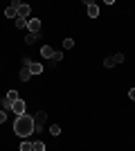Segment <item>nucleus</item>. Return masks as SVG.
I'll use <instances>...</instances> for the list:
<instances>
[{
    "label": "nucleus",
    "instance_id": "f257e3e1",
    "mask_svg": "<svg viewBox=\"0 0 135 151\" xmlns=\"http://www.w3.org/2000/svg\"><path fill=\"white\" fill-rule=\"evenodd\" d=\"M36 131V124H34V117L32 115H18L16 122H14V133L20 135V138H27Z\"/></svg>",
    "mask_w": 135,
    "mask_h": 151
},
{
    "label": "nucleus",
    "instance_id": "f03ea898",
    "mask_svg": "<svg viewBox=\"0 0 135 151\" xmlns=\"http://www.w3.org/2000/svg\"><path fill=\"white\" fill-rule=\"evenodd\" d=\"M45 120H47V113H45V111H39V113L34 115V124H36V131H34V133H41V129H43Z\"/></svg>",
    "mask_w": 135,
    "mask_h": 151
},
{
    "label": "nucleus",
    "instance_id": "7ed1b4c3",
    "mask_svg": "<svg viewBox=\"0 0 135 151\" xmlns=\"http://www.w3.org/2000/svg\"><path fill=\"white\" fill-rule=\"evenodd\" d=\"M18 7H20V0H14L11 7H7V9H5V16L16 20V18H18Z\"/></svg>",
    "mask_w": 135,
    "mask_h": 151
},
{
    "label": "nucleus",
    "instance_id": "20e7f679",
    "mask_svg": "<svg viewBox=\"0 0 135 151\" xmlns=\"http://www.w3.org/2000/svg\"><path fill=\"white\" fill-rule=\"evenodd\" d=\"M27 29H29V34H41V20L39 18H29L27 20Z\"/></svg>",
    "mask_w": 135,
    "mask_h": 151
},
{
    "label": "nucleus",
    "instance_id": "39448f33",
    "mask_svg": "<svg viewBox=\"0 0 135 151\" xmlns=\"http://www.w3.org/2000/svg\"><path fill=\"white\" fill-rule=\"evenodd\" d=\"M11 111L16 115H25V99H20V97H18V99L11 104Z\"/></svg>",
    "mask_w": 135,
    "mask_h": 151
},
{
    "label": "nucleus",
    "instance_id": "423d86ee",
    "mask_svg": "<svg viewBox=\"0 0 135 151\" xmlns=\"http://www.w3.org/2000/svg\"><path fill=\"white\" fill-rule=\"evenodd\" d=\"M86 7H88V16H90V18H97V16H99V7H97V2L88 0V2H86Z\"/></svg>",
    "mask_w": 135,
    "mask_h": 151
},
{
    "label": "nucleus",
    "instance_id": "0eeeda50",
    "mask_svg": "<svg viewBox=\"0 0 135 151\" xmlns=\"http://www.w3.org/2000/svg\"><path fill=\"white\" fill-rule=\"evenodd\" d=\"M18 16H20V18H27V20H29V5H27V2H20Z\"/></svg>",
    "mask_w": 135,
    "mask_h": 151
},
{
    "label": "nucleus",
    "instance_id": "6e6552de",
    "mask_svg": "<svg viewBox=\"0 0 135 151\" xmlns=\"http://www.w3.org/2000/svg\"><path fill=\"white\" fill-rule=\"evenodd\" d=\"M27 68H29V72H32V75H41V72H43V63H36V61H32L29 65H27Z\"/></svg>",
    "mask_w": 135,
    "mask_h": 151
},
{
    "label": "nucleus",
    "instance_id": "1a4fd4ad",
    "mask_svg": "<svg viewBox=\"0 0 135 151\" xmlns=\"http://www.w3.org/2000/svg\"><path fill=\"white\" fill-rule=\"evenodd\" d=\"M18 77H20V81H29V79H32L29 68H25V65H23V68H20V72H18Z\"/></svg>",
    "mask_w": 135,
    "mask_h": 151
},
{
    "label": "nucleus",
    "instance_id": "9d476101",
    "mask_svg": "<svg viewBox=\"0 0 135 151\" xmlns=\"http://www.w3.org/2000/svg\"><path fill=\"white\" fill-rule=\"evenodd\" d=\"M41 57H45V59H52V57H54V50H52L50 45H43V47H41Z\"/></svg>",
    "mask_w": 135,
    "mask_h": 151
},
{
    "label": "nucleus",
    "instance_id": "9b49d317",
    "mask_svg": "<svg viewBox=\"0 0 135 151\" xmlns=\"http://www.w3.org/2000/svg\"><path fill=\"white\" fill-rule=\"evenodd\" d=\"M18 149H20V151H34V142H29V140H23Z\"/></svg>",
    "mask_w": 135,
    "mask_h": 151
},
{
    "label": "nucleus",
    "instance_id": "f8f14e48",
    "mask_svg": "<svg viewBox=\"0 0 135 151\" xmlns=\"http://www.w3.org/2000/svg\"><path fill=\"white\" fill-rule=\"evenodd\" d=\"M18 97H20V95H18V90H9V93H7V99L11 101V104H14L16 99H18Z\"/></svg>",
    "mask_w": 135,
    "mask_h": 151
},
{
    "label": "nucleus",
    "instance_id": "ddd939ff",
    "mask_svg": "<svg viewBox=\"0 0 135 151\" xmlns=\"http://www.w3.org/2000/svg\"><path fill=\"white\" fill-rule=\"evenodd\" d=\"M39 38H41V34H27V36H25V43L32 45L34 41H39Z\"/></svg>",
    "mask_w": 135,
    "mask_h": 151
},
{
    "label": "nucleus",
    "instance_id": "4468645a",
    "mask_svg": "<svg viewBox=\"0 0 135 151\" xmlns=\"http://www.w3.org/2000/svg\"><path fill=\"white\" fill-rule=\"evenodd\" d=\"M113 65H117V61L113 57H108V59H104V68H113Z\"/></svg>",
    "mask_w": 135,
    "mask_h": 151
},
{
    "label": "nucleus",
    "instance_id": "2eb2a0df",
    "mask_svg": "<svg viewBox=\"0 0 135 151\" xmlns=\"http://www.w3.org/2000/svg\"><path fill=\"white\" fill-rule=\"evenodd\" d=\"M50 135H61V126H59V124H52L50 126Z\"/></svg>",
    "mask_w": 135,
    "mask_h": 151
},
{
    "label": "nucleus",
    "instance_id": "dca6fc26",
    "mask_svg": "<svg viewBox=\"0 0 135 151\" xmlns=\"http://www.w3.org/2000/svg\"><path fill=\"white\" fill-rule=\"evenodd\" d=\"M16 27H18V29H23V27H27V18H16Z\"/></svg>",
    "mask_w": 135,
    "mask_h": 151
},
{
    "label": "nucleus",
    "instance_id": "f3484780",
    "mask_svg": "<svg viewBox=\"0 0 135 151\" xmlns=\"http://www.w3.org/2000/svg\"><path fill=\"white\" fill-rule=\"evenodd\" d=\"M72 47H74V41H72V38H65L63 41V50H72Z\"/></svg>",
    "mask_w": 135,
    "mask_h": 151
},
{
    "label": "nucleus",
    "instance_id": "a211bd4d",
    "mask_svg": "<svg viewBox=\"0 0 135 151\" xmlns=\"http://www.w3.org/2000/svg\"><path fill=\"white\" fill-rule=\"evenodd\" d=\"M61 59H63V52H56V50H54V57H52V65H54V63H59Z\"/></svg>",
    "mask_w": 135,
    "mask_h": 151
},
{
    "label": "nucleus",
    "instance_id": "6ab92c4d",
    "mask_svg": "<svg viewBox=\"0 0 135 151\" xmlns=\"http://www.w3.org/2000/svg\"><path fill=\"white\" fill-rule=\"evenodd\" d=\"M34 151H45V145L41 142V140H36V142H34Z\"/></svg>",
    "mask_w": 135,
    "mask_h": 151
},
{
    "label": "nucleus",
    "instance_id": "aec40b11",
    "mask_svg": "<svg viewBox=\"0 0 135 151\" xmlns=\"http://www.w3.org/2000/svg\"><path fill=\"white\" fill-rule=\"evenodd\" d=\"M5 108H11V101L7 99V97H5V99H2V111H5Z\"/></svg>",
    "mask_w": 135,
    "mask_h": 151
},
{
    "label": "nucleus",
    "instance_id": "412c9836",
    "mask_svg": "<svg viewBox=\"0 0 135 151\" xmlns=\"http://www.w3.org/2000/svg\"><path fill=\"white\" fill-rule=\"evenodd\" d=\"M5 122H7V113H5V111H0V124H5Z\"/></svg>",
    "mask_w": 135,
    "mask_h": 151
},
{
    "label": "nucleus",
    "instance_id": "4be33fe9",
    "mask_svg": "<svg viewBox=\"0 0 135 151\" xmlns=\"http://www.w3.org/2000/svg\"><path fill=\"white\" fill-rule=\"evenodd\" d=\"M113 59H115L117 63H122V61H124V54H122V52H119V54H115V57H113Z\"/></svg>",
    "mask_w": 135,
    "mask_h": 151
},
{
    "label": "nucleus",
    "instance_id": "5701e85b",
    "mask_svg": "<svg viewBox=\"0 0 135 151\" xmlns=\"http://www.w3.org/2000/svg\"><path fill=\"white\" fill-rule=\"evenodd\" d=\"M129 97H131V99L135 101V88H131V90H129Z\"/></svg>",
    "mask_w": 135,
    "mask_h": 151
}]
</instances>
